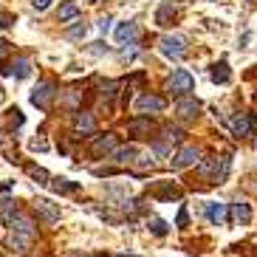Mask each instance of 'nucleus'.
<instances>
[{"label":"nucleus","mask_w":257,"mask_h":257,"mask_svg":"<svg viewBox=\"0 0 257 257\" xmlns=\"http://www.w3.org/2000/svg\"><path fill=\"white\" fill-rule=\"evenodd\" d=\"M54 96H57V85H54L51 79H43V82L34 88V93H31V105L40 107V110H48Z\"/></svg>","instance_id":"nucleus-1"},{"label":"nucleus","mask_w":257,"mask_h":257,"mask_svg":"<svg viewBox=\"0 0 257 257\" xmlns=\"http://www.w3.org/2000/svg\"><path fill=\"white\" fill-rule=\"evenodd\" d=\"M192 88H195V79H192V74L184 71V68L173 71V76L167 79V91H173L175 96H184V93H189Z\"/></svg>","instance_id":"nucleus-2"},{"label":"nucleus","mask_w":257,"mask_h":257,"mask_svg":"<svg viewBox=\"0 0 257 257\" xmlns=\"http://www.w3.org/2000/svg\"><path fill=\"white\" fill-rule=\"evenodd\" d=\"M6 223H9V229H12V232H17V234H26V237H31V240L37 237V223H34L29 215H23L20 209H17L15 215L6 220Z\"/></svg>","instance_id":"nucleus-3"},{"label":"nucleus","mask_w":257,"mask_h":257,"mask_svg":"<svg viewBox=\"0 0 257 257\" xmlns=\"http://www.w3.org/2000/svg\"><path fill=\"white\" fill-rule=\"evenodd\" d=\"M201 173L204 175H209V181L212 184H220L223 178H226V173H229V159H209V161H204L201 164Z\"/></svg>","instance_id":"nucleus-4"},{"label":"nucleus","mask_w":257,"mask_h":257,"mask_svg":"<svg viewBox=\"0 0 257 257\" xmlns=\"http://www.w3.org/2000/svg\"><path fill=\"white\" fill-rule=\"evenodd\" d=\"M159 51L170 60H181L184 54H187V43L181 37H161L159 40Z\"/></svg>","instance_id":"nucleus-5"},{"label":"nucleus","mask_w":257,"mask_h":257,"mask_svg":"<svg viewBox=\"0 0 257 257\" xmlns=\"http://www.w3.org/2000/svg\"><path fill=\"white\" fill-rule=\"evenodd\" d=\"M175 113H178V119H184V121H192L198 113H201V102L184 93V96L178 99V105H175Z\"/></svg>","instance_id":"nucleus-6"},{"label":"nucleus","mask_w":257,"mask_h":257,"mask_svg":"<svg viewBox=\"0 0 257 257\" xmlns=\"http://www.w3.org/2000/svg\"><path fill=\"white\" fill-rule=\"evenodd\" d=\"M229 130H232L237 139H249L251 130H254V121H251V116H246V113H234L232 119H229Z\"/></svg>","instance_id":"nucleus-7"},{"label":"nucleus","mask_w":257,"mask_h":257,"mask_svg":"<svg viewBox=\"0 0 257 257\" xmlns=\"http://www.w3.org/2000/svg\"><path fill=\"white\" fill-rule=\"evenodd\" d=\"M164 96H156V93H142L139 96V102H136V110L139 113H159V110H164Z\"/></svg>","instance_id":"nucleus-8"},{"label":"nucleus","mask_w":257,"mask_h":257,"mask_svg":"<svg viewBox=\"0 0 257 257\" xmlns=\"http://www.w3.org/2000/svg\"><path fill=\"white\" fill-rule=\"evenodd\" d=\"M113 147H119V136H116V133H105V136H96V139H93L91 153H93V156H107Z\"/></svg>","instance_id":"nucleus-9"},{"label":"nucleus","mask_w":257,"mask_h":257,"mask_svg":"<svg viewBox=\"0 0 257 257\" xmlns=\"http://www.w3.org/2000/svg\"><path fill=\"white\" fill-rule=\"evenodd\" d=\"M198 161H201L198 147H184V150H178V156L173 159V167L175 170H187V167H195Z\"/></svg>","instance_id":"nucleus-10"},{"label":"nucleus","mask_w":257,"mask_h":257,"mask_svg":"<svg viewBox=\"0 0 257 257\" xmlns=\"http://www.w3.org/2000/svg\"><path fill=\"white\" fill-rule=\"evenodd\" d=\"M74 130L76 133H82V136H93V133H96V119H93L91 113H85V110H76Z\"/></svg>","instance_id":"nucleus-11"},{"label":"nucleus","mask_w":257,"mask_h":257,"mask_svg":"<svg viewBox=\"0 0 257 257\" xmlns=\"http://www.w3.org/2000/svg\"><path fill=\"white\" fill-rule=\"evenodd\" d=\"M34 212H40V215H43V218H46L48 223L60 220V206L51 204L48 198H37V201H34Z\"/></svg>","instance_id":"nucleus-12"},{"label":"nucleus","mask_w":257,"mask_h":257,"mask_svg":"<svg viewBox=\"0 0 257 257\" xmlns=\"http://www.w3.org/2000/svg\"><path fill=\"white\" fill-rule=\"evenodd\" d=\"M153 195L159 198V201H178V198H181V189L175 187L173 181H167V184L153 187Z\"/></svg>","instance_id":"nucleus-13"},{"label":"nucleus","mask_w":257,"mask_h":257,"mask_svg":"<svg viewBox=\"0 0 257 257\" xmlns=\"http://www.w3.org/2000/svg\"><path fill=\"white\" fill-rule=\"evenodd\" d=\"M229 218L234 220V223H240V226H246V223H249L251 220V206L249 204H232L229 206Z\"/></svg>","instance_id":"nucleus-14"},{"label":"nucleus","mask_w":257,"mask_h":257,"mask_svg":"<svg viewBox=\"0 0 257 257\" xmlns=\"http://www.w3.org/2000/svg\"><path fill=\"white\" fill-rule=\"evenodd\" d=\"M48 187H51L57 195H71V192H76V189H79V184L68 181V178H48Z\"/></svg>","instance_id":"nucleus-15"},{"label":"nucleus","mask_w":257,"mask_h":257,"mask_svg":"<svg viewBox=\"0 0 257 257\" xmlns=\"http://www.w3.org/2000/svg\"><path fill=\"white\" fill-rule=\"evenodd\" d=\"M206 218H209V223H215V226H220V223H226V204H206Z\"/></svg>","instance_id":"nucleus-16"},{"label":"nucleus","mask_w":257,"mask_h":257,"mask_svg":"<svg viewBox=\"0 0 257 257\" xmlns=\"http://www.w3.org/2000/svg\"><path fill=\"white\" fill-rule=\"evenodd\" d=\"M6 74H15L17 79H26V76L31 74V60L29 57H17V60L12 62V68H6Z\"/></svg>","instance_id":"nucleus-17"},{"label":"nucleus","mask_w":257,"mask_h":257,"mask_svg":"<svg viewBox=\"0 0 257 257\" xmlns=\"http://www.w3.org/2000/svg\"><path fill=\"white\" fill-rule=\"evenodd\" d=\"M110 159H113L116 164H133L136 147H113V150H110Z\"/></svg>","instance_id":"nucleus-18"},{"label":"nucleus","mask_w":257,"mask_h":257,"mask_svg":"<svg viewBox=\"0 0 257 257\" xmlns=\"http://www.w3.org/2000/svg\"><path fill=\"white\" fill-rule=\"evenodd\" d=\"M74 17H79V6H76L74 0H65L60 6V12H57V20H60V23H68Z\"/></svg>","instance_id":"nucleus-19"},{"label":"nucleus","mask_w":257,"mask_h":257,"mask_svg":"<svg viewBox=\"0 0 257 257\" xmlns=\"http://www.w3.org/2000/svg\"><path fill=\"white\" fill-rule=\"evenodd\" d=\"M139 29L136 23H119V29H116V40L119 43H130V40H136Z\"/></svg>","instance_id":"nucleus-20"},{"label":"nucleus","mask_w":257,"mask_h":257,"mask_svg":"<svg viewBox=\"0 0 257 257\" xmlns=\"http://www.w3.org/2000/svg\"><path fill=\"white\" fill-rule=\"evenodd\" d=\"M209 76H212V82H220V85L232 79V74H229V65H226V62H218V65H212Z\"/></svg>","instance_id":"nucleus-21"},{"label":"nucleus","mask_w":257,"mask_h":257,"mask_svg":"<svg viewBox=\"0 0 257 257\" xmlns=\"http://www.w3.org/2000/svg\"><path fill=\"white\" fill-rule=\"evenodd\" d=\"M29 246H31V237H26V234H17V232L9 234V249H15V251H26Z\"/></svg>","instance_id":"nucleus-22"},{"label":"nucleus","mask_w":257,"mask_h":257,"mask_svg":"<svg viewBox=\"0 0 257 257\" xmlns=\"http://www.w3.org/2000/svg\"><path fill=\"white\" fill-rule=\"evenodd\" d=\"M175 20V12H173V6H161L159 12H156V23L159 26H170Z\"/></svg>","instance_id":"nucleus-23"},{"label":"nucleus","mask_w":257,"mask_h":257,"mask_svg":"<svg viewBox=\"0 0 257 257\" xmlns=\"http://www.w3.org/2000/svg\"><path fill=\"white\" fill-rule=\"evenodd\" d=\"M26 173H29V175H31V178H34L37 184H48V178H51V175H48L46 170H43V167H34V164H29V167H26Z\"/></svg>","instance_id":"nucleus-24"},{"label":"nucleus","mask_w":257,"mask_h":257,"mask_svg":"<svg viewBox=\"0 0 257 257\" xmlns=\"http://www.w3.org/2000/svg\"><path fill=\"white\" fill-rule=\"evenodd\" d=\"M150 127H153V121H150V119H133V121L127 124L130 133H150Z\"/></svg>","instance_id":"nucleus-25"},{"label":"nucleus","mask_w":257,"mask_h":257,"mask_svg":"<svg viewBox=\"0 0 257 257\" xmlns=\"http://www.w3.org/2000/svg\"><path fill=\"white\" fill-rule=\"evenodd\" d=\"M15 212H17L15 201H9V198H3V201H0V218H3V220H9Z\"/></svg>","instance_id":"nucleus-26"},{"label":"nucleus","mask_w":257,"mask_h":257,"mask_svg":"<svg viewBox=\"0 0 257 257\" xmlns=\"http://www.w3.org/2000/svg\"><path fill=\"white\" fill-rule=\"evenodd\" d=\"M31 147H34V150H48V142H46V127H40V136L34 139V142H31Z\"/></svg>","instance_id":"nucleus-27"},{"label":"nucleus","mask_w":257,"mask_h":257,"mask_svg":"<svg viewBox=\"0 0 257 257\" xmlns=\"http://www.w3.org/2000/svg\"><path fill=\"white\" fill-rule=\"evenodd\" d=\"M65 34H68L71 40H79V37H85V34H88V26H85V23H79V26H74V29H68Z\"/></svg>","instance_id":"nucleus-28"},{"label":"nucleus","mask_w":257,"mask_h":257,"mask_svg":"<svg viewBox=\"0 0 257 257\" xmlns=\"http://www.w3.org/2000/svg\"><path fill=\"white\" fill-rule=\"evenodd\" d=\"M12 54V46H9L6 40H0V71H3V65H6V57Z\"/></svg>","instance_id":"nucleus-29"},{"label":"nucleus","mask_w":257,"mask_h":257,"mask_svg":"<svg viewBox=\"0 0 257 257\" xmlns=\"http://www.w3.org/2000/svg\"><path fill=\"white\" fill-rule=\"evenodd\" d=\"M150 229H153L156 234H167V223H164V220H159V218L150 220Z\"/></svg>","instance_id":"nucleus-30"},{"label":"nucleus","mask_w":257,"mask_h":257,"mask_svg":"<svg viewBox=\"0 0 257 257\" xmlns=\"http://www.w3.org/2000/svg\"><path fill=\"white\" fill-rule=\"evenodd\" d=\"M9 26H15V17L9 12H0V29H9Z\"/></svg>","instance_id":"nucleus-31"},{"label":"nucleus","mask_w":257,"mask_h":257,"mask_svg":"<svg viewBox=\"0 0 257 257\" xmlns=\"http://www.w3.org/2000/svg\"><path fill=\"white\" fill-rule=\"evenodd\" d=\"M9 113H12L9 119H12V124H15V127H20V124H23V113H20L17 107H15V110H9Z\"/></svg>","instance_id":"nucleus-32"},{"label":"nucleus","mask_w":257,"mask_h":257,"mask_svg":"<svg viewBox=\"0 0 257 257\" xmlns=\"http://www.w3.org/2000/svg\"><path fill=\"white\" fill-rule=\"evenodd\" d=\"M107 29H110V17H102V20H99V31H102V34H105Z\"/></svg>","instance_id":"nucleus-33"},{"label":"nucleus","mask_w":257,"mask_h":257,"mask_svg":"<svg viewBox=\"0 0 257 257\" xmlns=\"http://www.w3.org/2000/svg\"><path fill=\"white\" fill-rule=\"evenodd\" d=\"M51 6V0H34V9H37V12H43V9H48Z\"/></svg>","instance_id":"nucleus-34"},{"label":"nucleus","mask_w":257,"mask_h":257,"mask_svg":"<svg viewBox=\"0 0 257 257\" xmlns=\"http://www.w3.org/2000/svg\"><path fill=\"white\" fill-rule=\"evenodd\" d=\"M178 226H187V209L178 212Z\"/></svg>","instance_id":"nucleus-35"},{"label":"nucleus","mask_w":257,"mask_h":257,"mask_svg":"<svg viewBox=\"0 0 257 257\" xmlns=\"http://www.w3.org/2000/svg\"><path fill=\"white\" fill-rule=\"evenodd\" d=\"M116 257H133V254H116Z\"/></svg>","instance_id":"nucleus-36"}]
</instances>
